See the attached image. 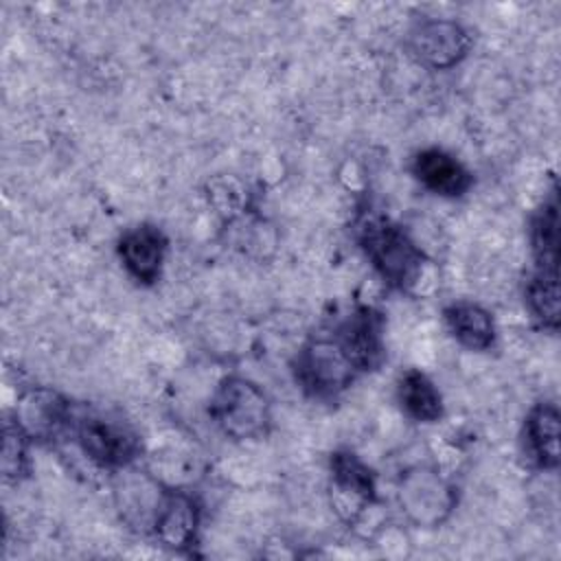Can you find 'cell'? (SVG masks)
I'll use <instances>...</instances> for the list:
<instances>
[{
	"mask_svg": "<svg viewBox=\"0 0 561 561\" xmlns=\"http://www.w3.org/2000/svg\"><path fill=\"white\" fill-rule=\"evenodd\" d=\"M359 243L375 272L390 287L408 291L421 280L425 254L399 224L370 217L359 226Z\"/></svg>",
	"mask_w": 561,
	"mask_h": 561,
	"instance_id": "obj_1",
	"label": "cell"
},
{
	"mask_svg": "<svg viewBox=\"0 0 561 561\" xmlns=\"http://www.w3.org/2000/svg\"><path fill=\"white\" fill-rule=\"evenodd\" d=\"M66 434L88 462L105 471H123L140 454V438L127 423L85 408H72Z\"/></svg>",
	"mask_w": 561,
	"mask_h": 561,
	"instance_id": "obj_2",
	"label": "cell"
},
{
	"mask_svg": "<svg viewBox=\"0 0 561 561\" xmlns=\"http://www.w3.org/2000/svg\"><path fill=\"white\" fill-rule=\"evenodd\" d=\"M298 386L316 399L340 397L362 373L335 331L311 335L294 359Z\"/></svg>",
	"mask_w": 561,
	"mask_h": 561,
	"instance_id": "obj_3",
	"label": "cell"
},
{
	"mask_svg": "<svg viewBox=\"0 0 561 561\" xmlns=\"http://www.w3.org/2000/svg\"><path fill=\"white\" fill-rule=\"evenodd\" d=\"M210 416L228 438L252 440L267 434L272 408L259 383L241 375H228L213 394Z\"/></svg>",
	"mask_w": 561,
	"mask_h": 561,
	"instance_id": "obj_4",
	"label": "cell"
},
{
	"mask_svg": "<svg viewBox=\"0 0 561 561\" xmlns=\"http://www.w3.org/2000/svg\"><path fill=\"white\" fill-rule=\"evenodd\" d=\"M397 502L410 524L434 528L451 515L456 506V489L438 469L416 465L399 476Z\"/></svg>",
	"mask_w": 561,
	"mask_h": 561,
	"instance_id": "obj_5",
	"label": "cell"
},
{
	"mask_svg": "<svg viewBox=\"0 0 561 561\" xmlns=\"http://www.w3.org/2000/svg\"><path fill=\"white\" fill-rule=\"evenodd\" d=\"M408 48L421 66L449 70L469 55L471 35L451 18H425L410 28Z\"/></svg>",
	"mask_w": 561,
	"mask_h": 561,
	"instance_id": "obj_6",
	"label": "cell"
},
{
	"mask_svg": "<svg viewBox=\"0 0 561 561\" xmlns=\"http://www.w3.org/2000/svg\"><path fill=\"white\" fill-rule=\"evenodd\" d=\"M329 469L333 508L346 524H355L366 508L377 502V478L373 469L348 449L331 454Z\"/></svg>",
	"mask_w": 561,
	"mask_h": 561,
	"instance_id": "obj_7",
	"label": "cell"
},
{
	"mask_svg": "<svg viewBox=\"0 0 561 561\" xmlns=\"http://www.w3.org/2000/svg\"><path fill=\"white\" fill-rule=\"evenodd\" d=\"M167 248L169 241L164 232L151 224L125 230L116 245L125 272L140 285H153L160 278Z\"/></svg>",
	"mask_w": 561,
	"mask_h": 561,
	"instance_id": "obj_8",
	"label": "cell"
},
{
	"mask_svg": "<svg viewBox=\"0 0 561 561\" xmlns=\"http://www.w3.org/2000/svg\"><path fill=\"white\" fill-rule=\"evenodd\" d=\"M149 530L162 546L188 550L199 533V504L186 491H164Z\"/></svg>",
	"mask_w": 561,
	"mask_h": 561,
	"instance_id": "obj_9",
	"label": "cell"
},
{
	"mask_svg": "<svg viewBox=\"0 0 561 561\" xmlns=\"http://www.w3.org/2000/svg\"><path fill=\"white\" fill-rule=\"evenodd\" d=\"M72 403L61 394L39 388L26 392L15 412L18 425L35 440H53L68 432L72 419Z\"/></svg>",
	"mask_w": 561,
	"mask_h": 561,
	"instance_id": "obj_10",
	"label": "cell"
},
{
	"mask_svg": "<svg viewBox=\"0 0 561 561\" xmlns=\"http://www.w3.org/2000/svg\"><path fill=\"white\" fill-rule=\"evenodd\" d=\"M410 169L416 182L438 197H460L473 184L469 169L454 153L440 147H425L416 151Z\"/></svg>",
	"mask_w": 561,
	"mask_h": 561,
	"instance_id": "obj_11",
	"label": "cell"
},
{
	"mask_svg": "<svg viewBox=\"0 0 561 561\" xmlns=\"http://www.w3.org/2000/svg\"><path fill=\"white\" fill-rule=\"evenodd\" d=\"M333 331L359 373L375 370L383 362V318L375 309L357 307Z\"/></svg>",
	"mask_w": 561,
	"mask_h": 561,
	"instance_id": "obj_12",
	"label": "cell"
},
{
	"mask_svg": "<svg viewBox=\"0 0 561 561\" xmlns=\"http://www.w3.org/2000/svg\"><path fill=\"white\" fill-rule=\"evenodd\" d=\"M559 408L548 401L535 403L524 421V454L537 469L559 467Z\"/></svg>",
	"mask_w": 561,
	"mask_h": 561,
	"instance_id": "obj_13",
	"label": "cell"
},
{
	"mask_svg": "<svg viewBox=\"0 0 561 561\" xmlns=\"http://www.w3.org/2000/svg\"><path fill=\"white\" fill-rule=\"evenodd\" d=\"M451 337L469 351H489L495 342V322L489 309L471 300H456L443 311Z\"/></svg>",
	"mask_w": 561,
	"mask_h": 561,
	"instance_id": "obj_14",
	"label": "cell"
},
{
	"mask_svg": "<svg viewBox=\"0 0 561 561\" xmlns=\"http://www.w3.org/2000/svg\"><path fill=\"white\" fill-rule=\"evenodd\" d=\"M397 401L416 423H436L445 408L436 383L419 368H408L397 381Z\"/></svg>",
	"mask_w": 561,
	"mask_h": 561,
	"instance_id": "obj_15",
	"label": "cell"
},
{
	"mask_svg": "<svg viewBox=\"0 0 561 561\" xmlns=\"http://www.w3.org/2000/svg\"><path fill=\"white\" fill-rule=\"evenodd\" d=\"M530 248L537 270H559V202L554 191L530 219Z\"/></svg>",
	"mask_w": 561,
	"mask_h": 561,
	"instance_id": "obj_16",
	"label": "cell"
},
{
	"mask_svg": "<svg viewBox=\"0 0 561 561\" xmlns=\"http://www.w3.org/2000/svg\"><path fill=\"white\" fill-rule=\"evenodd\" d=\"M526 305L533 318L554 331L559 327V270H537L526 283Z\"/></svg>",
	"mask_w": 561,
	"mask_h": 561,
	"instance_id": "obj_17",
	"label": "cell"
},
{
	"mask_svg": "<svg viewBox=\"0 0 561 561\" xmlns=\"http://www.w3.org/2000/svg\"><path fill=\"white\" fill-rule=\"evenodd\" d=\"M28 434L18 421L4 423L2 438V473L9 482H20L28 473Z\"/></svg>",
	"mask_w": 561,
	"mask_h": 561,
	"instance_id": "obj_18",
	"label": "cell"
}]
</instances>
